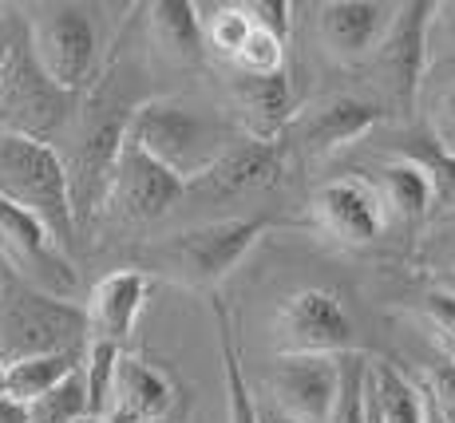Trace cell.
<instances>
[{
    "label": "cell",
    "mask_w": 455,
    "mask_h": 423,
    "mask_svg": "<svg viewBox=\"0 0 455 423\" xmlns=\"http://www.w3.org/2000/svg\"><path fill=\"white\" fill-rule=\"evenodd\" d=\"M198 20H203L206 52H214L226 64H234V56L246 48V40L253 36V28H258L242 0L238 4H198Z\"/></svg>",
    "instance_id": "cell-24"
},
{
    "label": "cell",
    "mask_w": 455,
    "mask_h": 423,
    "mask_svg": "<svg viewBox=\"0 0 455 423\" xmlns=\"http://www.w3.org/2000/svg\"><path fill=\"white\" fill-rule=\"evenodd\" d=\"M372 187L384 202V214L400 218V222H419V218L435 206L432 179L424 174V166L412 163V158H404V155L388 158V163L376 171Z\"/></svg>",
    "instance_id": "cell-20"
},
{
    "label": "cell",
    "mask_w": 455,
    "mask_h": 423,
    "mask_svg": "<svg viewBox=\"0 0 455 423\" xmlns=\"http://www.w3.org/2000/svg\"><path fill=\"white\" fill-rule=\"evenodd\" d=\"M230 95V111H234V127L246 139H261V143H282L285 131L297 116L293 108V87L290 76H242L234 72L226 84Z\"/></svg>",
    "instance_id": "cell-16"
},
{
    "label": "cell",
    "mask_w": 455,
    "mask_h": 423,
    "mask_svg": "<svg viewBox=\"0 0 455 423\" xmlns=\"http://www.w3.org/2000/svg\"><path fill=\"white\" fill-rule=\"evenodd\" d=\"M427 28H432V4H424V0L396 4L388 36H384V44L372 56V68L384 87V100L396 108V116H412L416 111L419 84H424V72H427V64H432Z\"/></svg>",
    "instance_id": "cell-8"
},
{
    "label": "cell",
    "mask_w": 455,
    "mask_h": 423,
    "mask_svg": "<svg viewBox=\"0 0 455 423\" xmlns=\"http://www.w3.org/2000/svg\"><path fill=\"white\" fill-rule=\"evenodd\" d=\"M210 316H214L218 348H222V372H226V423H261L258 419V400H253L246 384V368H242V348H238V324H234L230 308L222 297L210 293Z\"/></svg>",
    "instance_id": "cell-21"
},
{
    "label": "cell",
    "mask_w": 455,
    "mask_h": 423,
    "mask_svg": "<svg viewBox=\"0 0 455 423\" xmlns=\"http://www.w3.org/2000/svg\"><path fill=\"white\" fill-rule=\"evenodd\" d=\"M427 48L455 52V0L432 4V28H427Z\"/></svg>",
    "instance_id": "cell-34"
},
{
    "label": "cell",
    "mask_w": 455,
    "mask_h": 423,
    "mask_svg": "<svg viewBox=\"0 0 455 423\" xmlns=\"http://www.w3.org/2000/svg\"><path fill=\"white\" fill-rule=\"evenodd\" d=\"M380 119L384 111L372 100H361V95H325V100H313L305 108H297L282 143L290 151L321 158L364 139Z\"/></svg>",
    "instance_id": "cell-12"
},
{
    "label": "cell",
    "mask_w": 455,
    "mask_h": 423,
    "mask_svg": "<svg viewBox=\"0 0 455 423\" xmlns=\"http://www.w3.org/2000/svg\"><path fill=\"white\" fill-rule=\"evenodd\" d=\"M400 155L424 166V174L432 179L435 206L455 214V151H448L443 143H427V147H419V151H400Z\"/></svg>",
    "instance_id": "cell-28"
},
{
    "label": "cell",
    "mask_w": 455,
    "mask_h": 423,
    "mask_svg": "<svg viewBox=\"0 0 455 423\" xmlns=\"http://www.w3.org/2000/svg\"><path fill=\"white\" fill-rule=\"evenodd\" d=\"M76 92H64L44 68L36 64L28 48V32L20 28V36L12 44L4 79H0V127L20 131L28 139L52 143L60 131L76 116Z\"/></svg>",
    "instance_id": "cell-5"
},
{
    "label": "cell",
    "mask_w": 455,
    "mask_h": 423,
    "mask_svg": "<svg viewBox=\"0 0 455 423\" xmlns=\"http://www.w3.org/2000/svg\"><path fill=\"white\" fill-rule=\"evenodd\" d=\"M28 408V423H80L92 416V403H87V384H84V368L64 380L60 387H52L48 395L24 403Z\"/></svg>",
    "instance_id": "cell-26"
},
{
    "label": "cell",
    "mask_w": 455,
    "mask_h": 423,
    "mask_svg": "<svg viewBox=\"0 0 455 423\" xmlns=\"http://www.w3.org/2000/svg\"><path fill=\"white\" fill-rule=\"evenodd\" d=\"M419 321H424L427 337L443 352V360L455 364V293H427L419 305Z\"/></svg>",
    "instance_id": "cell-30"
},
{
    "label": "cell",
    "mask_w": 455,
    "mask_h": 423,
    "mask_svg": "<svg viewBox=\"0 0 455 423\" xmlns=\"http://www.w3.org/2000/svg\"><path fill=\"white\" fill-rule=\"evenodd\" d=\"M0 261L8 273H16L20 281L52 297H72L80 285L72 261L52 242V234L32 214H24L20 206L4 198H0Z\"/></svg>",
    "instance_id": "cell-9"
},
{
    "label": "cell",
    "mask_w": 455,
    "mask_h": 423,
    "mask_svg": "<svg viewBox=\"0 0 455 423\" xmlns=\"http://www.w3.org/2000/svg\"><path fill=\"white\" fill-rule=\"evenodd\" d=\"M432 127H435V143H443L448 151H455V79L440 92V100H435Z\"/></svg>",
    "instance_id": "cell-33"
},
{
    "label": "cell",
    "mask_w": 455,
    "mask_h": 423,
    "mask_svg": "<svg viewBox=\"0 0 455 423\" xmlns=\"http://www.w3.org/2000/svg\"><path fill=\"white\" fill-rule=\"evenodd\" d=\"M127 139L159 158L190 190V182L203 179L238 143L242 131L234 127V119H218L187 100H143L127 123Z\"/></svg>",
    "instance_id": "cell-1"
},
{
    "label": "cell",
    "mask_w": 455,
    "mask_h": 423,
    "mask_svg": "<svg viewBox=\"0 0 455 423\" xmlns=\"http://www.w3.org/2000/svg\"><path fill=\"white\" fill-rule=\"evenodd\" d=\"M424 395L435 403V411L443 416V423H455V364L440 360V364H427L424 372Z\"/></svg>",
    "instance_id": "cell-31"
},
{
    "label": "cell",
    "mask_w": 455,
    "mask_h": 423,
    "mask_svg": "<svg viewBox=\"0 0 455 423\" xmlns=\"http://www.w3.org/2000/svg\"><path fill=\"white\" fill-rule=\"evenodd\" d=\"M179 408V380L166 368L124 352L111 384L108 416L111 423H166Z\"/></svg>",
    "instance_id": "cell-15"
},
{
    "label": "cell",
    "mask_w": 455,
    "mask_h": 423,
    "mask_svg": "<svg viewBox=\"0 0 455 423\" xmlns=\"http://www.w3.org/2000/svg\"><path fill=\"white\" fill-rule=\"evenodd\" d=\"M0 423H28V408L16 403L12 395H4V400H0Z\"/></svg>",
    "instance_id": "cell-36"
},
{
    "label": "cell",
    "mask_w": 455,
    "mask_h": 423,
    "mask_svg": "<svg viewBox=\"0 0 455 423\" xmlns=\"http://www.w3.org/2000/svg\"><path fill=\"white\" fill-rule=\"evenodd\" d=\"M4 395H8V372L0 368V400H4Z\"/></svg>",
    "instance_id": "cell-39"
},
{
    "label": "cell",
    "mask_w": 455,
    "mask_h": 423,
    "mask_svg": "<svg viewBox=\"0 0 455 423\" xmlns=\"http://www.w3.org/2000/svg\"><path fill=\"white\" fill-rule=\"evenodd\" d=\"M419 392H424V387H419ZM424 423H443V416L435 411V403L427 400V395H424Z\"/></svg>",
    "instance_id": "cell-38"
},
{
    "label": "cell",
    "mask_w": 455,
    "mask_h": 423,
    "mask_svg": "<svg viewBox=\"0 0 455 423\" xmlns=\"http://www.w3.org/2000/svg\"><path fill=\"white\" fill-rule=\"evenodd\" d=\"M258 419H261V423H301V419L282 416V411H277V408H269V403H258Z\"/></svg>",
    "instance_id": "cell-37"
},
{
    "label": "cell",
    "mask_w": 455,
    "mask_h": 423,
    "mask_svg": "<svg viewBox=\"0 0 455 423\" xmlns=\"http://www.w3.org/2000/svg\"><path fill=\"white\" fill-rule=\"evenodd\" d=\"M124 348L108 345V340H87L84 352V384H87V403H92V416H108L111 403V384H116V368Z\"/></svg>",
    "instance_id": "cell-27"
},
{
    "label": "cell",
    "mask_w": 455,
    "mask_h": 423,
    "mask_svg": "<svg viewBox=\"0 0 455 423\" xmlns=\"http://www.w3.org/2000/svg\"><path fill=\"white\" fill-rule=\"evenodd\" d=\"M20 28H24V16H8L4 24H0V79H4V68H8V56H12V44L16 36H20Z\"/></svg>",
    "instance_id": "cell-35"
},
{
    "label": "cell",
    "mask_w": 455,
    "mask_h": 423,
    "mask_svg": "<svg viewBox=\"0 0 455 423\" xmlns=\"http://www.w3.org/2000/svg\"><path fill=\"white\" fill-rule=\"evenodd\" d=\"M84 352L87 348H64V352H48V356H32V360H20V364L4 368L8 395H12L16 403H32V400H40V395H48L52 387H60L80 372Z\"/></svg>",
    "instance_id": "cell-22"
},
{
    "label": "cell",
    "mask_w": 455,
    "mask_h": 423,
    "mask_svg": "<svg viewBox=\"0 0 455 423\" xmlns=\"http://www.w3.org/2000/svg\"><path fill=\"white\" fill-rule=\"evenodd\" d=\"M269 348L277 356H345L356 352L353 316L329 289H297L269 316Z\"/></svg>",
    "instance_id": "cell-6"
},
{
    "label": "cell",
    "mask_w": 455,
    "mask_h": 423,
    "mask_svg": "<svg viewBox=\"0 0 455 423\" xmlns=\"http://www.w3.org/2000/svg\"><path fill=\"white\" fill-rule=\"evenodd\" d=\"M234 72L242 76H277L285 72V40L274 36L266 28H253V36L246 40V48L234 56Z\"/></svg>",
    "instance_id": "cell-29"
},
{
    "label": "cell",
    "mask_w": 455,
    "mask_h": 423,
    "mask_svg": "<svg viewBox=\"0 0 455 423\" xmlns=\"http://www.w3.org/2000/svg\"><path fill=\"white\" fill-rule=\"evenodd\" d=\"M28 48L36 56V64L56 79L64 92L80 95L92 84L95 52H100V36H95L92 16L80 4H44L32 8L28 20Z\"/></svg>",
    "instance_id": "cell-7"
},
{
    "label": "cell",
    "mask_w": 455,
    "mask_h": 423,
    "mask_svg": "<svg viewBox=\"0 0 455 423\" xmlns=\"http://www.w3.org/2000/svg\"><path fill=\"white\" fill-rule=\"evenodd\" d=\"M266 218H218V222L195 226V230L171 234L139 250V266L147 277H166L174 285L214 293L246 258L253 245L266 237Z\"/></svg>",
    "instance_id": "cell-2"
},
{
    "label": "cell",
    "mask_w": 455,
    "mask_h": 423,
    "mask_svg": "<svg viewBox=\"0 0 455 423\" xmlns=\"http://www.w3.org/2000/svg\"><path fill=\"white\" fill-rule=\"evenodd\" d=\"M451 277H455V258H451ZM451 293H455V289H451Z\"/></svg>",
    "instance_id": "cell-41"
},
{
    "label": "cell",
    "mask_w": 455,
    "mask_h": 423,
    "mask_svg": "<svg viewBox=\"0 0 455 423\" xmlns=\"http://www.w3.org/2000/svg\"><path fill=\"white\" fill-rule=\"evenodd\" d=\"M369 384L388 423H424V392L388 360H369Z\"/></svg>",
    "instance_id": "cell-23"
},
{
    "label": "cell",
    "mask_w": 455,
    "mask_h": 423,
    "mask_svg": "<svg viewBox=\"0 0 455 423\" xmlns=\"http://www.w3.org/2000/svg\"><path fill=\"white\" fill-rule=\"evenodd\" d=\"M147 36L155 40V48H163L174 64H198L206 56L203 40V20H198V4L190 0H155L143 8Z\"/></svg>",
    "instance_id": "cell-19"
},
{
    "label": "cell",
    "mask_w": 455,
    "mask_h": 423,
    "mask_svg": "<svg viewBox=\"0 0 455 423\" xmlns=\"http://www.w3.org/2000/svg\"><path fill=\"white\" fill-rule=\"evenodd\" d=\"M80 423H111V419H103V416H87V419H80Z\"/></svg>",
    "instance_id": "cell-40"
},
{
    "label": "cell",
    "mask_w": 455,
    "mask_h": 423,
    "mask_svg": "<svg viewBox=\"0 0 455 423\" xmlns=\"http://www.w3.org/2000/svg\"><path fill=\"white\" fill-rule=\"evenodd\" d=\"M246 4V12H250V20L258 24V28H266V32H274V36H282V40H290V24H293V8L285 4V0H242Z\"/></svg>",
    "instance_id": "cell-32"
},
{
    "label": "cell",
    "mask_w": 455,
    "mask_h": 423,
    "mask_svg": "<svg viewBox=\"0 0 455 423\" xmlns=\"http://www.w3.org/2000/svg\"><path fill=\"white\" fill-rule=\"evenodd\" d=\"M285 158H290L285 143H261V139L242 135L203 179L190 182V190L203 194V198H238L250 190H269L282 182Z\"/></svg>",
    "instance_id": "cell-17"
},
{
    "label": "cell",
    "mask_w": 455,
    "mask_h": 423,
    "mask_svg": "<svg viewBox=\"0 0 455 423\" xmlns=\"http://www.w3.org/2000/svg\"><path fill=\"white\" fill-rule=\"evenodd\" d=\"M269 408L301 423H325L340 392V356H277L261 380Z\"/></svg>",
    "instance_id": "cell-11"
},
{
    "label": "cell",
    "mask_w": 455,
    "mask_h": 423,
    "mask_svg": "<svg viewBox=\"0 0 455 423\" xmlns=\"http://www.w3.org/2000/svg\"><path fill=\"white\" fill-rule=\"evenodd\" d=\"M396 4L380 0H329L317 8V40L337 64H364L392 28Z\"/></svg>",
    "instance_id": "cell-14"
},
{
    "label": "cell",
    "mask_w": 455,
    "mask_h": 423,
    "mask_svg": "<svg viewBox=\"0 0 455 423\" xmlns=\"http://www.w3.org/2000/svg\"><path fill=\"white\" fill-rule=\"evenodd\" d=\"M0 198L36 218L64 253L76 245L80 218L72 202V179L52 143L0 127Z\"/></svg>",
    "instance_id": "cell-3"
},
{
    "label": "cell",
    "mask_w": 455,
    "mask_h": 423,
    "mask_svg": "<svg viewBox=\"0 0 455 423\" xmlns=\"http://www.w3.org/2000/svg\"><path fill=\"white\" fill-rule=\"evenodd\" d=\"M155 289V277H147L143 269H111L108 277H100L87 293V332L92 340H108V345L124 348L135 332L139 316L147 308V297Z\"/></svg>",
    "instance_id": "cell-18"
},
{
    "label": "cell",
    "mask_w": 455,
    "mask_h": 423,
    "mask_svg": "<svg viewBox=\"0 0 455 423\" xmlns=\"http://www.w3.org/2000/svg\"><path fill=\"white\" fill-rule=\"evenodd\" d=\"M182 194H187V182L179 174L166 171L159 158H151L143 147L124 139L103 210L127 226H147V222H159L163 214H171V206Z\"/></svg>",
    "instance_id": "cell-10"
},
{
    "label": "cell",
    "mask_w": 455,
    "mask_h": 423,
    "mask_svg": "<svg viewBox=\"0 0 455 423\" xmlns=\"http://www.w3.org/2000/svg\"><path fill=\"white\" fill-rule=\"evenodd\" d=\"M64 348H87V308L0 269V368Z\"/></svg>",
    "instance_id": "cell-4"
},
{
    "label": "cell",
    "mask_w": 455,
    "mask_h": 423,
    "mask_svg": "<svg viewBox=\"0 0 455 423\" xmlns=\"http://www.w3.org/2000/svg\"><path fill=\"white\" fill-rule=\"evenodd\" d=\"M325 423H369V356L364 352L340 356V392Z\"/></svg>",
    "instance_id": "cell-25"
},
{
    "label": "cell",
    "mask_w": 455,
    "mask_h": 423,
    "mask_svg": "<svg viewBox=\"0 0 455 423\" xmlns=\"http://www.w3.org/2000/svg\"><path fill=\"white\" fill-rule=\"evenodd\" d=\"M309 218L329 242L348 245V250H361L380 237L384 222V202L369 179H329L313 190L309 198Z\"/></svg>",
    "instance_id": "cell-13"
}]
</instances>
